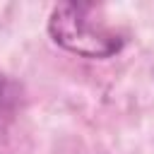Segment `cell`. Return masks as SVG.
I'll list each match as a JSON object with an SVG mask.
<instances>
[{
	"mask_svg": "<svg viewBox=\"0 0 154 154\" xmlns=\"http://www.w3.org/2000/svg\"><path fill=\"white\" fill-rule=\"evenodd\" d=\"M48 34L60 48L91 60L111 58L125 43L123 34L106 24L101 7L91 2H58L48 17Z\"/></svg>",
	"mask_w": 154,
	"mask_h": 154,
	"instance_id": "obj_1",
	"label": "cell"
},
{
	"mask_svg": "<svg viewBox=\"0 0 154 154\" xmlns=\"http://www.w3.org/2000/svg\"><path fill=\"white\" fill-rule=\"evenodd\" d=\"M17 108H19V89L10 77L0 75V132L12 123Z\"/></svg>",
	"mask_w": 154,
	"mask_h": 154,
	"instance_id": "obj_2",
	"label": "cell"
}]
</instances>
